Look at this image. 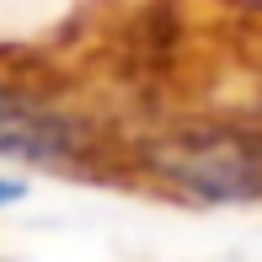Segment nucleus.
Returning <instances> with one entry per match:
<instances>
[{
	"instance_id": "nucleus-3",
	"label": "nucleus",
	"mask_w": 262,
	"mask_h": 262,
	"mask_svg": "<svg viewBox=\"0 0 262 262\" xmlns=\"http://www.w3.org/2000/svg\"><path fill=\"white\" fill-rule=\"evenodd\" d=\"M21 193H27V187H21L16 177H0V209H6V204H16Z\"/></svg>"
},
{
	"instance_id": "nucleus-2",
	"label": "nucleus",
	"mask_w": 262,
	"mask_h": 262,
	"mask_svg": "<svg viewBox=\"0 0 262 262\" xmlns=\"http://www.w3.org/2000/svg\"><path fill=\"white\" fill-rule=\"evenodd\" d=\"M91 139L64 107L32 97V91L0 86V161L16 166H80Z\"/></svg>"
},
{
	"instance_id": "nucleus-1",
	"label": "nucleus",
	"mask_w": 262,
	"mask_h": 262,
	"mask_svg": "<svg viewBox=\"0 0 262 262\" xmlns=\"http://www.w3.org/2000/svg\"><path fill=\"white\" fill-rule=\"evenodd\" d=\"M150 171L193 204L262 198V139L241 128H182L150 145Z\"/></svg>"
}]
</instances>
